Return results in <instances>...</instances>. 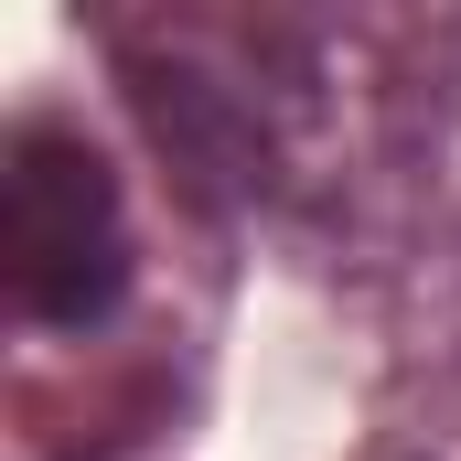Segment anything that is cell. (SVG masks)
I'll use <instances>...</instances> for the list:
<instances>
[{"label": "cell", "mask_w": 461, "mask_h": 461, "mask_svg": "<svg viewBox=\"0 0 461 461\" xmlns=\"http://www.w3.org/2000/svg\"><path fill=\"white\" fill-rule=\"evenodd\" d=\"M0 279L32 322L86 333L129 290V236H118V172L76 129H22L0 161Z\"/></svg>", "instance_id": "1"}]
</instances>
